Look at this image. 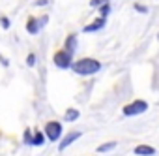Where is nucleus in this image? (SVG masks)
<instances>
[{
  "label": "nucleus",
  "mask_w": 159,
  "mask_h": 156,
  "mask_svg": "<svg viewBox=\"0 0 159 156\" xmlns=\"http://www.w3.org/2000/svg\"><path fill=\"white\" fill-rule=\"evenodd\" d=\"M71 70L79 75H94L101 70V62L96 58H81L71 64Z\"/></svg>",
  "instance_id": "obj_1"
},
{
  "label": "nucleus",
  "mask_w": 159,
  "mask_h": 156,
  "mask_svg": "<svg viewBox=\"0 0 159 156\" xmlns=\"http://www.w3.org/2000/svg\"><path fill=\"white\" fill-rule=\"evenodd\" d=\"M52 60H54V66H58L60 70H67V68H71V64H73V53L67 51V49L56 51L54 56H52Z\"/></svg>",
  "instance_id": "obj_2"
},
{
  "label": "nucleus",
  "mask_w": 159,
  "mask_h": 156,
  "mask_svg": "<svg viewBox=\"0 0 159 156\" xmlns=\"http://www.w3.org/2000/svg\"><path fill=\"white\" fill-rule=\"evenodd\" d=\"M146 109H148V104H146L144 100H135V102L127 104V105L122 109V113H124L125 117H137V115H142Z\"/></svg>",
  "instance_id": "obj_3"
},
{
  "label": "nucleus",
  "mask_w": 159,
  "mask_h": 156,
  "mask_svg": "<svg viewBox=\"0 0 159 156\" xmlns=\"http://www.w3.org/2000/svg\"><path fill=\"white\" fill-rule=\"evenodd\" d=\"M45 135H47V139L49 141H58L60 137H62V124L58 122V120H51V122H47V126H45Z\"/></svg>",
  "instance_id": "obj_4"
},
{
  "label": "nucleus",
  "mask_w": 159,
  "mask_h": 156,
  "mask_svg": "<svg viewBox=\"0 0 159 156\" xmlns=\"http://www.w3.org/2000/svg\"><path fill=\"white\" fill-rule=\"evenodd\" d=\"M79 137H81V132H69V134H67V135H66V137L60 141L58 149H60V150H66V149H67V147H69L73 141H77Z\"/></svg>",
  "instance_id": "obj_5"
},
{
  "label": "nucleus",
  "mask_w": 159,
  "mask_h": 156,
  "mask_svg": "<svg viewBox=\"0 0 159 156\" xmlns=\"http://www.w3.org/2000/svg\"><path fill=\"white\" fill-rule=\"evenodd\" d=\"M105 23H107V17H101V15H99L96 21H92L90 25H86V27H84V32L88 34V32H96V30H101V28L105 27Z\"/></svg>",
  "instance_id": "obj_6"
},
{
  "label": "nucleus",
  "mask_w": 159,
  "mask_h": 156,
  "mask_svg": "<svg viewBox=\"0 0 159 156\" xmlns=\"http://www.w3.org/2000/svg\"><path fill=\"white\" fill-rule=\"evenodd\" d=\"M133 152H135L137 156H153V154H155V149H153L152 145H137V147L133 149Z\"/></svg>",
  "instance_id": "obj_7"
},
{
  "label": "nucleus",
  "mask_w": 159,
  "mask_h": 156,
  "mask_svg": "<svg viewBox=\"0 0 159 156\" xmlns=\"http://www.w3.org/2000/svg\"><path fill=\"white\" fill-rule=\"evenodd\" d=\"M39 28H41V23H39V19H36V17H30L28 19V25H26V30H28V34H38L39 32Z\"/></svg>",
  "instance_id": "obj_8"
},
{
  "label": "nucleus",
  "mask_w": 159,
  "mask_h": 156,
  "mask_svg": "<svg viewBox=\"0 0 159 156\" xmlns=\"http://www.w3.org/2000/svg\"><path fill=\"white\" fill-rule=\"evenodd\" d=\"M45 137H47V135H45L43 132L38 130V132L32 134V141H30V145H32V147H41V145L45 143Z\"/></svg>",
  "instance_id": "obj_9"
},
{
  "label": "nucleus",
  "mask_w": 159,
  "mask_h": 156,
  "mask_svg": "<svg viewBox=\"0 0 159 156\" xmlns=\"http://www.w3.org/2000/svg\"><path fill=\"white\" fill-rule=\"evenodd\" d=\"M66 49L71 51V53H75V49H77V36H75V34L67 36V40H66Z\"/></svg>",
  "instance_id": "obj_10"
},
{
  "label": "nucleus",
  "mask_w": 159,
  "mask_h": 156,
  "mask_svg": "<svg viewBox=\"0 0 159 156\" xmlns=\"http://www.w3.org/2000/svg\"><path fill=\"white\" fill-rule=\"evenodd\" d=\"M79 115H81V113H79V109H67L66 115H64V119H66L67 122H73V120L79 119Z\"/></svg>",
  "instance_id": "obj_11"
},
{
  "label": "nucleus",
  "mask_w": 159,
  "mask_h": 156,
  "mask_svg": "<svg viewBox=\"0 0 159 156\" xmlns=\"http://www.w3.org/2000/svg\"><path fill=\"white\" fill-rule=\"evenodd\" d=\"M116 147V141H109V143H103L101 147H98V152H109Z\"/></svg>",
  "instance_id": "obj_12"
},
{
  "label": "nucleus",
  "mask_w": 159,
  "mask_h": 156,
  "mask_svg": "<svg viewBox=\"0 0 159 156\" xmlns=\"http://www.w3.org/2000/svg\"><path fill=\"white\" fill-rule=\"evenodd\" d=\"M111 13V4H103V6H99V15L101 17H107Z\"/></svg>",
  "instance_id": "obj_13"
},
{
  "label": "nucleus",
  "mask_w": 159,
  "mask_h": 156,
  "mask_svg": "<svg viewBox=\"0 0 159 156\" xmlns=\"http://www.w3.org/2000/svg\"><path fill=\"white\" fill-rule=\"evenodd\" d=\"M111 0H90V6L92 8H99V6H103V4H109Z\"/></svg>",
  "instance_id": "obj_14"
},
{
  "label": "nucleus",
  "mask_w": 159,
  "mask_h": 156,
  "mask_svg": "<svg viewBox=\"0 0 159 156\" xmlns=\"http://www.w3.org/2000/svg\"><path fill=\"white\" fill-rule=\"evenodd\" d=\"M0 25H2L4 30H8V28H10V19H8L6 15H2V17H0Z\"/></svg>",
  "instance_id": "obj_15"
},
{
  "label": "nucleus",
  "mask_w": 159,
  "mask_h": 156,
  "mask_svg": "<svg viewBox=\"0 0 159 156\" xmlns=\"http://www.w3.org/2000/svg\"><path fill=\"white\" fill-rule=\"evenodd\" d=\"M26 64H28L30 68L36 64V55H34V53H30V55H28V58H26Z\"/></svg>",
  "instance_id": "obj_16"
},
{
  "label": "nucleus",
  "mask_w": 159,
  "mask_h": 156,
  "mask_svg": "<svg viewBox=\"0 0 159 156\" xmlns=\"http://www.w3.org/2000/svg\"><path fill=\"white\" fill-rule=\"evenodd\" d=\"M23 137H25V143L30 145V141H32V132H30V130H25V135H23Z\"/></svg>",
  "instance_id": "obj_17"
},
{
  "label": "nucleus",
  "mask_w": 159,
  "mask_h": 156,
  "mask_svg": "<svg viewBox=\"0 0 159 156\" xmlns=\"http://www.w3.org/2000/svg\"><path fill=\"white\" fill-rule=\"evenodd\" d=\"M135 10H137L139 13H146V12H148V8L142 6V4H135Z\"/></svg>",
  "instance_id": "obj_18"
},
{
  "label": "nucleus",
  "mask_w": 159,
  "mask_h": 156,
  "mask_svg": "<svg viewBox=\"0 0 159 156\" xmlns=\"http://www.w3.org/2000/svg\"><path fill=\"white\" fill-rule=\"evenodd\" d=\"M49 0H36V6H45Z\"/></svg>",
  "instance_id": "obj_19"
},
{
  "label": "nucleus",
  "mask_w": 159,
  "mask_h": 156,
  "mask_svg": "<svg viewBox=\"0 0 159 156\" xmlns=\"http://www.w3.org/2000/svg\"><path fill=\"white\" fill-rule=\"evenodd\" d=\"M157 40H159V32H157Z\"/></svg>",
  "instance_id": "obj_20"
}]
</instances>
